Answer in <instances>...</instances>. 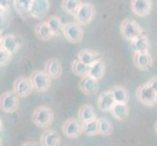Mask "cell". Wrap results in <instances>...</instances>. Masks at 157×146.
Segmentation results:
<instances>
[{"label":"cell","mask_w":157,"mask_h":146,"mask_svg":"<svg viewBox=\"0 0 157 146\" xmlns=\"http://www.w3.org/2000/svg\"><path fill=\"white\" fill-rule=\"evenodd\" d=\"M33 124L40 129H48L54 121V112L49 106L40 105L32 113Z\"/></svg>","instance_id":"6da1fadb"},{"label":"cell","mask_w":157,"mask_h":146,"mask_svg":"<svg viewBox=\"0 0 157 146\" xmlns=\"http://www.w3.org/2000/svg\"><path fill=\"white\" fill-rule=\"evenodd\" d=\"M29 78L33 86V90L37 93H46L51 87L52 78L45 70H34L31 72Z\"/></svg>","instance_id":"7a4b0ae2"},{"label":"cell","mask_w":157,"mask_h":146,"mask_svg":"<svg viewBox=\"0 0 157 146\" xmlns=\"http://www.w3.org/2000/svg\"><path fill=\"white\" fill-rule=\"evenodd\" d=\"M120 33L123 38L131 42L139 35L144 33V29L134 19H124L120 24Z\"/></svg>","instance_id":"3957f363"},{"label":"cell","mask_w":157,"mask_h":146,"mask_svg":"<svg viewBox=\"0 0 157 146\" xmlns=\"http://www.w3.org/2000/svg\"><path fill=\"white\" fill-rule=\"evenodd\" d=\"M96 8L92 3L82 2L74 15L75 21L81 25H88L96 18Z\"/></svg>","instance_id":"277c9868"},{"label":"cell","mask_w":157,"mask_h":146,"mask_svg":"<svg viewBox=\"0 0 157 146\" xmlns=\"http://www.w3.org/2000/svg\"><path fill=\"white\" fill-rule=\"evenodd\" d=\"M63 35L69 43L77 44L83 39L84 30L82 28V25L78 24L77 21H70V23L64 24Z\"/></svg>","instance_id":"5b68a950"},{"label":"cell","mask_w":157,"mask_h":146,"mask_svg":"<svg viewBox=\"0 0 157 146\" xmlns=\"http://www.w3.org/2000/svg\"><path fill=\"white\" fill-rule=\"evenodd\" d=\"M138 100L145 106H154L157 104V93L151 89L147 83L140 85L136 91Z\"/></svg>","instance_id":"8992f818"},{"label":"cell","mask_w":157,"mask_h":146,"mask_svg":"<svg viewBox=\"0 0 157 146\" xmlns=\"http://www.w3.org/2000/svg\"><path fill=\"white\" fill-rule=\"evenodd\" d=\"M0 108L5 113H14L19 108V95L14 91H7L0 96Z\"/></svg>","instance_id":"52a82bcc"},{"label":"cell","mask_w":157,"mask_h":146,"mask_svg":"<svg viewBox=\"0 0 157 146\" xmlns=\"http://www.w3.org/2000/svg\"><path fill=\"white\" fill-rule=\"evenodd\" d=\"M62 131L64 136L70 139L77 138L81 133H83V123L79 118H69L64 122Z\"/></svg>","instance_id":"ba28073f"},{"label":"cell","mask_w":157,"mask_h":146,"mask_svg":"<svg viewBox=\"0 0 157 146\" xmlns=\"http://www.w3.org/2000/svg\"><path fill=\"white\" fill-rule=\"evenodd\" d=\"M13 91L19 95V97H26L33 92V86L29 77L20 76L14 81Z\"/></svg>","instance_id":"9c48e42d"},{"label":"cell","mask_w":157,"mask_h":146,"mask_svg":"<svg viewBox=\"0 0 157 146\" xmlns=\"http://www.w3.org/2000/svg\"><path fill=\"white\" fill-rule=\"evenodd\" d=\"M50 7V0H33L30 11V17L35 20L45 19L49 14Z\"/></svg>","instance_id":"30bf717a"},{"label":"cell","mask_w":157,"mask_h":146,"mask_svg":"<svg viewBox=\"0 0 157 146\" xmlns=\"http://www.w3.org/2000/svg\"><path fill=\"white\" fill-rule=\"evenodd\" d=\"M21 45H23V39L19 35L10 33L3 35L0 38V47L5 48L6 50L10 51L13 54L17 53L20 50Z\"/></svg>","instance_id":"8fae6325"},{"label":"cell","mask_w":157,"mask_h":146,"mask_svg":"<svg viewBox=\"0 0 157 146\" xmlns=\"http://www.w3.org/2000/svg\"><path fill=\"white\" fill-rule=\"evenodd\" d=\"M134 64L135 67L140 71H147L152 67V56L149 52L134 53Z\"/></svg>","instance_id":"7c38bea8"},{"label":"cell","mask_w":157,"mask_h":146,"mask_svg":"<svg viewBox=\"0 0 157 146\" xmlns=\"http://www.w3.org/2000/svg\"><path fill=\"white\" fill-rule=\"evenodd\" d=\"M131 10L138 17H147L152 10L151 0H131Z\"/></svg>","instance_id":"4fadbf2b"},{"label":"cell","mask_w":157,"mask_h":146,"mask_svg":"<svg viewBox=\"0 0 157 146\" xmlns=\"http://www.w3.org/2000/svg\"><path fill=\"white\" fill-rule=\"evenodd\" d=\"M79 89L86 95H94L99 91V80L87 75L81 78L79 83Z\"/></svg>","instance_id":"5bb4252c"},{"label":"cell","mask_w":157,"mask_h":146,"mask_svg":"<svg viewBox=\"0 0 157 146\" xmlns=\"http://www.w3.org/2000/svg\"><path fill=\"white\" fill-rule=\"evenodd\" d=\"M115 102L116 101L114 99V97H113V95L111 94V92L108 90L100 94L98 100H97V105H98V108L101 111L108 112V111H110V109L112 108V106L114 105Z\"/></svg>","instance_id":"9a60e30c"},{"label":"cell","mask_w":157,"mask_h":146,"mask_svg":"<svg viewBox=\"0 0 157 146\" xmlns=\"http://www.w3.org/2000/svg\"><path fill=\"white\" fill-rule=\"evenodd\" d=\"M44 70L52 79H58L62 76L63 73L62 62L57 58H50L49 61L46 62Z\"/></svg>","instance_id":"2e32d148"},{"label":"cell","mask_w":157,"mask_h":146,"mask_svg":"<svg viewBox=\"0 0 157 146\" xmlns=\"http://www.w3.org/2000/svg\"><path fill=\"white\" fill-rule=\"evenodd\" d=\"M34 33L40 41H44V42L51 40L55 36L53 30L51 29V28L47 24L46 21H41V23L37 24L34 26Z\"/></svg>","instance_id":"e0dca14e"},{"label":"cell","mask_w":157,"mask_h":146,"mask_svg":"<svg viewBox=\"0 0 157 146\" xmlns=\"http://www.w3.org/2000/svg\"><path fill=\"white\" fill-rule=\"evenodd\" d=\"M61 141L62 139L59 133L54 129H46L40 137V144L43 146H59Z\"/></svg>","instance_id":"ac0fdd59"},{"label":"cell","mask_w":157,"mask_h":146,"mask_svg":"<svg viewBox=\"0 0 157 146\" xmlns=\"http://www.w3.org/2000/svg\"><path fill=\"white\" fill-rule=\"evenodd\" d=\"M131 47L134 53H143V52H149L150 50V43L148 37L144 33L139 35L135 39L131 41Z\"/></svg>","instance_id":"d6986e66"},{"label":"cell","mask_w":157,"mask_h":146,"mask_svg":"<svg viewBox=\"0 0 157 146\" xmlns=\"http://www.w3.org/2000/svg\"><path fill=\"white\" fill-rule=\"evenodd\" d=\"M101 58L102 57L99 52L91 50V49H82L77 54V58L87 66H90Z\"/></svg>","instance_id":"ffe728a7"},{"label":"cell","mask_w":157,"mask_h":146,"mask_svg":"<svg viewBox=\"0 0 157 146\" xmlns=\"http://www.w3.org/2000/svg\"><path fill=\"white\" fill-rule=\"evenodd\" d=\"M129 106L127 103H123V102H115L114 105L112 106L110 109V113L112 117L116 119L118 121H124L126 120L129 116Z\"/></svg>","instance_id":"44dd1931"},{"label":"cell","mask_w":157,"mask_h":146,"mask_svg":"<svg viewBox=\"0 0 157 146\" xmlns=\"http://www.w3.org/2000/svg\"><path fill=\"white\" fill-rule=\"evenodd\" d=\"M33 0H13V6L17 12L23 18H28L30 16V11Z\"/></svg>","instance_id":"7402d4cb"},{"label":"cell","mask_w":157,"mask_h":146,"mask_svg":"<svg viewBox=\"0 0 157 146\" xmlns=\"http://www.w3.org/2000/svg\"><path fill=\"white\" fill-rule=\"evenodd\" d=\"M89 75L97 80H101L105 74V62L102 58H99L92 64H90Z\"/></svg>","instance_id":"603a6c76"},{"label":"cell","mask_w":157,"mask_h":146,"mask_svg":"<svg viewBox=\"0 0 157 146\" xmlns=\"http://www.w3.org/2000/svg\"><path fill=\"white\" fill-rule=\"evenodd\" d=\"M78 118L83 124L94 120V119H97V114L94 106H92L91 104L82 105L78 111Z\"/></svg>","instance_id":"cb8c5ba5"},{"label":"cell","mask_w":157,"mask_h":146,"mask_svg":"<svg viewBox=\"0 0 157 146\" xmlns=\"http://www.w3.org/2000/svg\"><path fill=\"white\" fill-rule=\"evenodd\" d=\"M113 97L116 102H123V103H128L129 101V93L125 87L120 85H115L109 89Z\"/></svg>","instance_id":"d4e9b609"},{"label":"cell","mask_w":157,"mask_h":146,"mask_svg":"<svg viewBox=\"0 0 157 146\" xmlns=\"http://www.w3.org/2000/svg\"><path fill=\"white\" fill-rule=\"evenodd\" d=\"M89 69H90V66H87V64H85L84 62H82L79 59H74L71 63V70L72 72L76 75V76L82 78L84 76H87L89 75Z\"/></svg>","instance_id":"484cf974"},{"label":"cell","mask_w":157,"mask_h":146,"mask_svg":"<svg viewBox=\"0 0 157 146\" xmlns=\"http://www.w3.org/2000/svg\"><path fill=\"white\" fill-rule=\"evenodd\" d=\"M47 24H49L51 29L53 30L55 36H59V34L63 33V24L61 20V18H59L58 16H50L49 18H47L46 20Z\"/></svg>","instance_id":"4316f807"},{"label":"cell","mask_w":157,"mask_h":146,"mask_svg":"<svg viewBox=\"0 0 157 146\" xmlns=\"http://www.w3.org/2000/svg\"><path fill=\"white\" fill-rule=\"evenodd\" d=\"M82 3L81 0H63L62 1V9L63 12H66L67 14L73 16L80 6V4Z\"/></svg>","instance_id":"83f0119b"},{"label":"cell","mask_w":157,"mask_h":146,"mask_svg":"<svg viewBox=\"0 0 157 146\" xmlns=\"http://www.w3.org/2000/svg\"><path fill=\"white\" fill-rule=\"evenodd\" d=\"M83 133L87 137H95L99 134V119L89 121L83 124Z\"/></svg>","instance_id":"f1b7e54d"},{"label":"cell","mask_w":157,"mask_h":146,"mask_svg":"<svg viewBox=\"0 0 157 146\" xmlns=\"http://www.w3.org/2000/svg\"><path fill=\"white\" fill-rule=\"evenodd\" d=\"M113 133L112 123L106 118H99V134L102 137H108Z\"/></svg>","instance_id":"f546056e"},{"label":"cell","mask_w":157,"mask_h":146,"mask_svg":"<svg viewBox=\"0 0 157 146\" xmlns=\"http://www.w3.org/2000/svg\"><path fill=\"white\" fill-rule=\"evenodd\" d=\"M13 55V53H11L3 47H0V66H1V67L7 66L12 62Z\"/></svg>","instance_id":"4dcf8cb0"},{"label":"cell","mask_w":157,"mask_h":146,"mask_svg":"<svg viewBox=\"0 0 157 146\" xmlns=\"http://www.w3.org/2000/svg\"><path fill=\"white\" fill-rule=\"evenodd\" d=\"M0 8L2 12H8L10 10V0H0Z\"/></svg>","instance_id":"1f68e13d"},{"label":"cell","mask_w":157,"mask_h":146,"mask_svg":"<svg viewBox=\"0 0 157 146\" xmlns=\"http://www.w3.org/2000/svg\"><path fill=\"white\" fill-rule=\"evenodd\" d=\"M147 84H148V86L151 89H152L154 92H156V93H157V76L151 77L147 81Z\"/></svg>","instance_id":"d6a6232c"},{"label":"cell","mask_w":157,"mask_h":146,"mask_svg":"<svg viewBox=\"0 0 157 146\" xmlns=\"http://www.w3.org/2000/svg\"><path fill=\"white\" fill-rule=\"evenodd\" d=\"M154 128H155V133H157V122L155 123V127Z\"/></svg>","instance_id":"836d02e7"}]
</instances>
